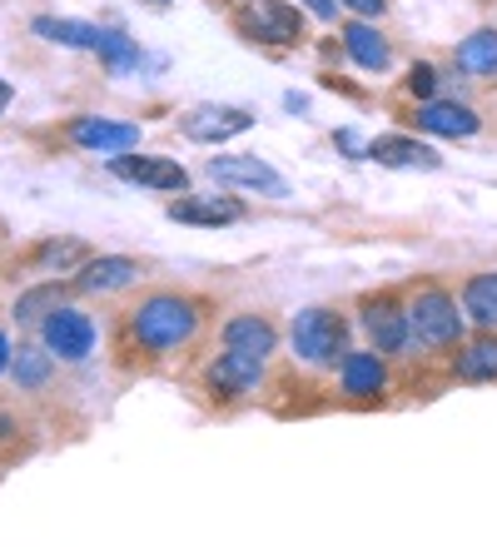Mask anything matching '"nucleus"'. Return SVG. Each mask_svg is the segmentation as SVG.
<instances>
[{"mask_svg":"<svg viewBox=\"0 0 497 557\" xmlns=\"http://www.w3.org/2000/svg\"><path fill=\"white\" fill-rule=\"evenodd\" d=\"M110 174L115 180H125V185H145V189H164V195H185L189 189V174L185 164H174V160H154V154H110Z\"/></svg>","mask_w":497,"mask_h":557,"instance_id":"7","label":"nucleus"},{"mask_svg":"<svg viewBox=\"0 0 497 557\" xmlns=\"http://www.w3.org/2000/svg\"><path fill=\"white\" fill-rule=\"evenodd\" d=\"M150 5H170V0H150Z\"/></svg>","mask_w":497,"mask_h":557,"instance_id":"32","label":"nucleus"},{"mask_svg":"<svg viewBox=\"0 0 497 557\" xmlns=\"http://www.w3.org/2000/svg\"><path fill=\"white\" fill-rule=\"evenodd\" d=\"M348 11H359V15H383V5H388V0H344Z\"/></svg>","mask_w":497,"mask_h":557,"instance_id":"29","label":"nucleus"},{"mask_svg":"<svg viewBox=\"0 0 497 557\" xmlns=\"http://www.w3.org/2000/svg\"><path fill=\"white\" fill-rule=\"evenodd\" d=\"M463 313L473 319V324L497 329V269L493 274H473L463 284Z\"/></svg>","mask_w":497,"mask_h":557,"instance_id":"21","label":"nucleus"},{"mask_svg":"<svg viewBox=\"0 0 497 557\" xmlns=\"http://www.w3.org/2000/svg\"><path fill=\"white\" fill-rule=\"evenodd\" d=\"M259 379H264V359H249L239 348H224L220 359L209 363V388L224 398H239V394H254Z\"/></svg>","mask_w":497,"mask_h":557,"instance_id":"10","label":"nucleus"},{"mask_svg":"<svg viewBox=\"0 0 497 557\" xmlns=\"http://www.w3.org/2000/svg\"><path fill=\"white\" fill-rule=\"evenodd\" d=\"M170 220L174 224H209V230H220V224H239L244 220V205L239 199H174L170 205Z\"/></svg>","mask_w":497,"mask_h":557,"instance_id":"15","label":"nucleus"},{"mask_svg":"<svg viewBox=\"0 0 497 557\" xmlns=\"http://www.w3.org/2000/svg\"><path fill=\"white\" fill-rule=\"evenodd\" d=\"M40 338H46V348L55 359L85 363L95 354V319L85 309H75V304H55V309L40 319Z\"/></svg>","mask_w":497,"mask_h":557,"instance_id":"4","label":"nucleus"},{"mask_svg":"<svg viewBox=\"0 0 497 557\" xmlns=\"http://www.w3.org/2000/svg\"><path fill=\"white\" fill-rule=\"evenodd\" d=\"M11 373L15 383H21V394H40L50 383V373H55V354L50 348H11Z\"/></svg>","mask_w":497,"mask_h":557,"instance_id":"20","label":"nucleus"},{"mask_svg":"<svg viewBox=\"0 0 497 557\" xmlns=\"http://www.w3.org/2000/svg\"><path fill=\"white\" fill-rule=\"evenodd\" d=\"M139 278V264L125 255H104V259H90L80 269V289L85 294H115V289H129Z\"/></svg>","mask_w":497,"mask_h":557,"instance_id":"17","label":"nucleus"},{"mask_svg":"<svg viewBox=\"0 0 497 557\" xmlns=\"http://www.w3.org/2000/svg\"><path fill=\"white\" fill-rule=\"evenodd\" d=\"M274 344H278L274 324L259 319V313H234L229 324H224V348H239V354H249V359H269Z\"/></svg>","mask_w":497,"mask_h":557,"instance_id":"14","label":"nucleus"},{"mask_svg":"<svg viewBox=\"0 0 497 557\" xmlns=\"http://www.w3.org/2000/svg\"><path fill=\"white\" fill-rule=\"evenodd\" d=\"M199 329V309L179 294H150V299L139 304L129 313V334H135L139 348H150V354H170V348L189 344Z\"/></svg>","mask_w":497,"mask_h":557,"instance_id":"1","label":"nucleus"},{"mask_svg":"<svg viewBox=\"0 0 497 557\" xmlns=\"http://www.w3.org/2000/svg\"><path fill=\"white\" fill-rule=\"evenodd\" d=\"M338 379H344L348 398H378L388 388V369L378 354H344L338 359Z\"/></svg>","mask_w":497,"mask_h":557,"instance_id":"13","label":"nucleus"},{"mask_svg":"<svg viewBox=\"0 0 497 557\" xmlns=\"http://www.w3.org/2000/svg\"><path fill=\"white\" fill-rule=\"evenodd\" d=\"M239 30L249 40H264V46H294L303 35V15L289 0H249L239 11Z\"/></svg>","mask_w":497,"mask_h":557,"instance_id":"5","label":"nucleus"},{"mask_svg":"<svg viewBox=\"0 0 497 557\" xmlns=\"http://www.w3.org/2000/svg\"><path fill=\"white\" fill-rule=\"evenodd\" d=\"M463 75H497V30H473L463 46L452 50Z\"/></svg>","mask_w":497,"mask_h":557,"instance_id":"22","label":"nucleus"},{"mask_svg":"<svg viewBox=\"0 0 497 557\" xmlns=\"http://www.w3.org/2000/svg\"><path fill=\"white\" fill-rule=\"evenodd\" d=\"M75 259H85V244H75V239H50L35 249V264H46V269H70Z\"/></svg>","mask_w":497,"mask_h":557,"instance_id":"26","label":"nucleus"},{"mask_svg":"<svg viewBox=\"0 0 497 557\" xmlns=\"http://www.w3.org/2000/svg\"><path fill=\"white\" fill-rule=\"evenodd\" d=\"M30 30L40 35V40H50V46H65V50H95V40H100V25L60 21V15H35Z\"/></svg>","mask_w":497,"mask_h":557,"instance_id":"19","label":"nucleus"},{"mask_svg":"<svg viewBox=\"0 0 497 557\" xmlns=\"http://www.w3.org/2000/svg\"><path fill=\"white\" fill-rule=\"evenodd\" d=\"M209 174H214L220 185L259 189V195H269V199H284V195H289V180H284L274 164L259 160V154H214V160H209Z\"/></svg>","mask_w":497,"mask_h":557,"instance_id":"6","label":"nucleus"},{"mask_svg":"<svg viewBox=\"0 0 497 557\" xmlns=\"http://www.w3.org/2000/svg\"><path fill=\"white\" fill-rule=\"evenodd\" d=\"M303 5H309L319 21H334V15H338V0H303Z\"/></svg>","mask_w":497,"mask_h":557,"instance_id":"28","label":"nucleus"},{"mask_svg":"<svg viewBox=\"0 0 497 557\" xmlns=\"http://www.w3.org/2000/svg\"><path fill=\"white\" fill-rule=\"evenodd\" d=\"M11 100H15V90L5 81H0V115H5V110H11Z\"/></svg>","mask_w":497,"mask_h":557,"instance_id":"31","label":"nucleus"},{"mask_svg":"<svg viewBox=\"0 0 497 557\" xmlns=\"http://www.w3.org/2000/svg\"><path fill=\"white\" fill-rule=\"evenodd\" d=\"M369 160L388 164V170H438L443 154L423 139H408V135H378L369 145Z\"/></svg>","mask_w":497,"mask_h":557,"instance_id":"11","label":"nucleus"},{"mask_svg":"<svg viewBox=\"0 0 497 557\" xmlns=\"http://www.w3.org/2000/svg\"><path fill=\"white\" fill-rule=\"evenodd\" d=\"M418 125L428 129V135H443V139L477 135V115L468 110V104H458V100H428L423 110H418Z\"/></svg>","mask_w":497,"mask_h":557,"instance_id":"16","label":"nucleus"},{"mask_svg":"<svg viewBox=\"0 0 497 557\" xmlns=\"http://www.w3.org/2000/svg\"><path fill=\"white\" fill-rule=\"evenodd\" d=\"M179 129H185L195 145H224V139L254 129V115H249V110H234V104H199V110L185 115Z\"/></svg>","mask_w":497,"mask_h":557,"instance_id":"8","label":"nucleus"},{"mask_svg":"<svg viewBox=\"0 0 497 557\" xmlns=\"http://www.w3.org/2000/svg\"><path fill=\"white\" fill-rule=\"evenodd\" d=\"M95 55L104 60V70H110V75H129V70L139 65V46L129 40L125 30H100V40H95Z\"/></svg>","mask_w":497,"mask_h":557,"instance_id":"24","label":"nucleus"},{"mask_svg":"<svg viewBox=\"0 0 497 557\" xmlns=\"http://www.w3.org/2000/svg\"><path fill=\"white\" fill-rule=\"evenodd\" d=\"M408 90H413L418 100H433V90H438V70H433V65H413V70H408Z\"/></svg>","mask_w":497,"mask_h":557,"instance_id":"27","label":"nucleus"},{"mask_svg":"<svg viewBox=\"0 0 497 557\" xmlns=\"http://www.w3.org/2000/svg\"><path fill=\"white\" fill-rule=\"evenodd\" d=\"M408 329H413L418 344L428 348H452L463 338V313H458V299L448 289H423L408 309Z\"/></svg>","mask_w":497,"mask_h":557,"instance_id":"3","label":"nucleus"},{"mask_svg":"<svg viewBox=\"0 0 497 557\" xmlns=\"http://www.w3.org/2000/svg\"><path fill=\"white\" fill-rule=\"evenodd\" d=\"M344 50L353 55V65L373 70V75H383V70L394 65V50H388V40H383L378 30H373L369 21H353L344 25Z\"/></svg>","mask_w":497,"mask_h":557,"instance_id":"18","label":"nucleus"},{"mask_svg":"<svg viewBox=\"0 0 497 557\" xmlns=\"http://www.w3.org/2000/svg\"><path fill=\"white\" fill-rule=\"evenodd\" d=\"M452 373L468 383H487L497 379V338H473L468 348H458V359H452Z\"/></svg>","mask_w":497,"mask_h":557,"instance_id":"23","label":"nucleus"},{"mask_svg":"<svg viewBox=\"0 0 497 557\" xmlns=\"http://www.w3.org/2000/svg\"><path fill=\"white\" fill-rule=\"evenodd\" d=\"M363 329H369V338H373L378 354H403V348L413 344L408 313L394 309V304H369V309H363Z\"/></svg>","mask_w":497,"mask_h":557,"instance_id":"12","label":"nucleus"},{"mask_svg":"<svg viewBox=\"0 0 497 557\" xmlns=\"http://www.w3.org/2000/svg\"><path fill=\"white\" fill-rule=\"evenodd\" d=\"M11 369V338H5V329H0V373Z\"/></svg>","mask_w":497,"mask_h":557,"instance_id":"30","label":"nucleus"},{"mask_svg":"<svg viewBox=\"0 0 497 557\" xmlns=\"http://www.w3.org/2000/svg\"><path fill=\"white\" fill-rule=\"evenodd\" d=\"M70 139L90 154H125L139 145V125H120V120H104V115H80V120H70Z\"/></svg>","mask_w":497,"mask_h":557,"instance_id":"9","label":"nucleus"},{"mask_svg":"<svg viewBox=\"0 0 497 557\" xmlns=\"http://www.w3.org/2000/svg\"><path fill=\"white\" fill-rule=\"evenodd\" d=\"M289 338H294V354H299L303 363H313V369H328V363H338L348 354V324L334 309L294 313Z\"/></svg>","mask_w":497,"mask_h":557,"instance_id":"2","label":"nucleus"},{"mask_svg":"<svg viewBox=\"0 0 497 557\" xmlns=\"http://www.w3.org/2000/svg\"><path fill=\"white\" fill-rule=\"evenodd\" d=\"M55 304H60V284H40V289L15 299V319H21V324H35V319H46Z\"/></svg>","mask_w":497,"mask_h":557,"instance_id":"25","label":"nucleus"}]
</instances>
